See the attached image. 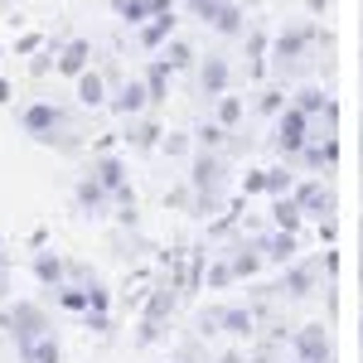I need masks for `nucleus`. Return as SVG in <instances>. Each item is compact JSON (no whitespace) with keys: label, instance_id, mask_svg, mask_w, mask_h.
Wrapping results in <instances>:
<instances>
[{"label":"nucleus","instance_id":"nucleus-1","mask_svg":"<svg viewBox=\"0 0 363 363\" xmlns=\"http://www.w3.org/2000/svg\"><path fill=\"white\" fill-rule=\"evenodd\" d=\"M0 325L10 330V339H15V349H20V354H25L29 344H39L44 335H54L44 306H34V301H15L10 310H0Z\"/></svg>","mask_w":363,"mask_h":363},{"label":"nucleus","instance_id":"nucleus-2","mask_svg":"<svg viewBox=\"0 0 363 363\" xmlns=\"http://www.w3.org/2000/svg\"><path fill=\"white\" fill-rule=\"evenodd\" d=\"M20 131H29L34 140H44V145H73V140H63V112H58L54 102H29L25 112H20Z\"/></svg>","mask_w":363,"mask_h":363},{"label":"nucleus","instance_id":"nucleus-3","mask_svg":"<svg viewBox=\"0 0 363 363\" xmlns=\"http://www.w3.org/2000/svg\"><path fill=\"white\" fill-rule=\"evenodd\" d=\"M223 160H218V155H213V150H208V145H203V150H199L194 155V169H189V184H194V194H199V203H203V208H208V203H218V189H223Z\"/></svg>","mask_w":363,"mask_h":363},{"label":"nucleus","instance_id":"nucleus-4","mask_svg":"<svg viewBox=\"0 0 363 363\" xmlns=\"http://www.w3.org/2000/svg\"><path fill=\"white\" fill-rule=\"evenodd\" d=\"M277 145H281V155H301L310 145V112H301L296 102L277 116Z\"/></svg>","mask_w":363,"mask_h":363},{"label":"nucleus","instance_id":"nucleus-5","mask_svg":"<svg viewBox=\"0 0 363 363\" xmlns=\"http://www.w3.org/2000/svg\"><path fill=\"white\" fill-rule=\"evenodd\" d=\"M310 44H315V29L310 25H291V29H281L277 39H272V54H277V63H296Z\"/></svg>","mask_w":363,"mask_h":363},{"label":"nucleus","instance_id":"nucleus-6","mask_svg":"<svg viewBox=\"0 0 363 363\" xmlns=\"http://www.w3.org/2000/svg\"><path fill=\"white\" fill-rule=\"evenodd\" d=\"M296 354L306 363H335V344L325 335V325H306V330L296 335Z\"/></svg>","mask_w":363,"mask_h":363},{"label":"nucleus","instance_id":"nucleus-7","mask_svg":"<svg viewBox=\"0 0 363 363\" xmlns=\"http://www.w3.org/2000/svg\"><path fill=\"white\" fill-rule=\"evenodd\" d=\"M54 68H58V73H68V78L87 73V68H92V44H87V39L63 44V49H58V58H54Z\"/></svg>","mask_w":363,"mask_h":363},{"label":"nucleus","instance_id":"nucleus-8","mask_svg":"<svg viewBox=\"0 0 363 363\" xmlns=\"http://www.w3.org/2000/svg\"><path fill=\"white\" fill-rule=\"evenodd\" d=\"M73 199H78V208H83V213H107L112 189H107L97 174H83V179H78V189H73Z\"/></svg>","mask_w":363,"mask_h":363},{"label":"nucleus","instance_id":"nucleus-9","mask_svg":"<svg viewBox=\"0 0 363 363\" xmlns=\"http://www.w3.org/2000/svg\"><path fill=\"white\" fill-rule=\"evenodd\" d=\"M34 277L58 291V286H68V262L54 257V252H34Z\"/></svg>","mask_w":363,"mask_h":363},{"label":"nucleus","instance_id":"nucleus-10","mask_svg":"<svg viewBox=\"0 0 363 363\" xmlns=\"http://www.w3.org/2000/svg\"><path fill=\"white\" fill-rule=\"evenodd\" d=\"M257 247H262L267 262H291V257H296V233H291V228H277V233H267Z\"/></svg>","mask_w":363,"mask_h":363},{"label":"nucleus","instance_id":"nucleus-11","mask_svg":"<svg viewBox=\"0 0 363 363\" xmlns=\"http://www.w3.org/2000/svg\"><path fill=\"white\" fill-rule=\"evenodd\" d=\"M169 34H174V10H160L155 20L140 25V44H145V49H165Z\"/></svg>","mask_w":363,"mask_h":363},{"label":"nucleus","instance_id":"nucleus-12","mask_svg":"<svg viewBox=\"0 0 363 363\" xmlns=\"http://www.w3.org/2000/svg\"><path fill=\"white\" fill-rule=\"evenodd\" d=\"M92 174H97V179H102V184L112 189V199L121 194V189H131V179H126V165H121L116 155H102V160L92 165Z\"/></svg>","mask_w":363,"mask_h":363},{"label":"nucleus","instance_id":"nucleus-13","mask_svg":"<svg viewBox=\"0 0 363 363\" xmlns=\"http://www.w3.org/2000/svg\"><path fill=\"white\" fill-rule=\"evenodd\" d=\"M199 87H203L208 97H223V92H228V63H223L218 54H213L208 63H203V68H199Z\"/></svg>","mask_w":363,"mask_h":363},{"label":"nucleus","instance_id":"nucleus-14","mask_svg":"<svg viewBox=\"0 0 363 363\" xmlns=\"http://www.w3.org/2000/svg\"><path fill=\"white\" fill-rule=\"evenodd\" d=\"M145 102H150L145 83H126V87H121V92L112 97V112H121V116H136V112H145Z\"/></svg>","mask_w":363,"mask_h":363},{"label":"nucleus","instance_id":"nucleus-15","mask_svg":"<svg viewBox=\"0 0 363 363\" xmlns=\"http://www.w3.org/2000/svg\"><path fill=\"white\" fill-rule=\"evenodd\" d=\"M169 78H174V68H169L165 58H155V63L145 68V92H150V102H165L169 97Z\"/></svg>","mask_w":363,"mask_h":363},{"label":"nucleus","instance_id":"nucleus-16","mask_svg":"<svg viewBox=\"0 0 363 363\" xmlns=\"http://www.w3.org/2000/svg\"><path fill=\"white\" fill-rule=\"evenodd\" d=\"M78 102H83V107H102V102H107V83H102L97 68L78 73Z\"/></svg>","mask_w":363,"mask_h":363},{"label":"nucleus","instance_id":"nucleus-17","mask_svg":"<svg viewBox=\"0 0 363 363\" xmlns=\"http://www.w3.org/2000/svg\"><path fill=\"white\" fill-rule=\"evenodd\" d=\"M301 155H306L315 169H335V165H339V140H335V136H325V140H315V145H306Z\"/></svg>","mask_w":363,"mask_h":363},{"label":"nucleus","instance_id":"nucleus-18","mask_svg":"<svg viewBox=\"0 0 363 363\" xmlns=\"http://www.w3.org/2000/svg\"><path fill=\"white\" fill-rule=\"evenodd\" d=\"M112 5H116V15H121L126 25H145V20L155 15V5H150V0H112Z\"/></svg>","mask_w":363,"mask_h":363},{"label":"nucleus","instance_id":"nucleus-19","mask_svg":"<svg viewBox=\"0 0 363 363\" xmlns=\"http://www.w3.org/2000/svg\"><path fill=\"white\" fill-rule=\"evenodd\" d=\"M213 29H218V34H228V39H233V34H242V10H238V5H233V0H223V10H218V15H213Z\"/></svg>","mask_w":363,"mask_h":363},{"label":"nucleus","instance_id":"nucleus-20","mask_svg":"<svg viewBox=\"0 0 363 363\" xmlns=\"http://www.w3.org/2000/svg\"><path fill=\"white\" fill-rule=\"evenodd\" d=\"M272 223H277V228H291V233H296V228H301V203L281 194V199H277V208H272Z\"/></svg>","mask_w":363,"mask_h":363},{"label":"nucleus","instance_id":"nucleus-21","mask_svg":"<svg viewBox=\"0 0 363 363\" xmlns=\"http://www.w3.org/2000/svg\"><path fill=\"white\" fill-rule=\"evenodd\" d=\"M310 281H315L310 267H291V272L281 277V291H286V296H310Z\"/></svg>","mask_w":363,"mask_h":363},{"label":"nucleus","instance_id":"nucleus-22","mask_svg":"<svg viewBox=\"0 0 363 363\" xmlns=\"http://www.w3.org/2000/svg\"><path fill=\"white\" fill-rule=\"evenodd\" d=\"M20 359H25V363H58V339H54V335H44L39 344H29Z\"/></svg>","mask_w":363,"mask_h":363},{"label":"nucleus","instance_id":"nucleus-23","mask_svg":"<svg viewBox=\"0 0 363 363\" xmlns=\"http://www.w3.org/2000/svg\"><path fill=\"white\" fill-rule=\"evenodd\" d=\"M218 320H223V330L228 335H252V310H218Z\"/></svg>","mask_w":363,"mask_h":363},{"label":"nucleus","instance_id":"nucleus-24","mask_svg":"<svg viewBox=\"0 0 363 363\" xmlns=\"http://www.w3.org/2000/svg\"><path fill=\"white\" fill-rule=\"evenodd\" d=\"M218 121H223V126H238V121H242V97L223 92V97H218Z\"/></svg>","mask_w":363,"mask_h":363},{"label":"nucleus","instance_id":"nucleus-25","mask_svg":"<svg viewBox=\"0 0 363 363\" xmlns=\"http://www.w3.org/2000/svg\"><path fill=\"white\" fill-rule=\"evenodd\" d=\"M325 102H330V97H325V87H301V97H296V107H301V112H325Z\"/></svg>","mask_w":363,"mask_h":363},{"label":"nucleus","instance_id":"nucleus-26","mask_svg":"<svg viewBox=\"0 0 363 363\" xmlns=\"http://www.w3.org/2000/svg\"><path fill=\"white\" fill-rule=\"evenodd\" d=\"M262 262H267L262 252H238V257H233V277H252V272H262Z\"/></svg>","mask_w":363,"mask_h":363},{"label":"nucleus","instance_id":"nucleus-27","mask_svg":"<svg viewBox=\"0 0 363 363\" xmlns=\"http://www.w3.org/2000/svg\"><path fill=\"white\" fill-rule=\"evenodd\" d=\"M189 54H194L189 44H179V39H165V63H169V68H184V63H189Z\"/></svg>","mask_w":363,"mask_h":363},{"label":"nucleus","instance_id":"nucleus-28","mask_svg":"<svg viewBox=\"0 0 363 363\" xmlns=\"http://www.w3.org/2000/svg\"><path fill=\"white\" fill-rule=\"evenodd\" d=\"M286 189H291V169L281 165V169H267V194H286Z\"/></svg>","mask_w":363,"mask_h":363},{"label":"nucleus","instance_id":"nucleus-29","mask_svg":"<svg viewBox=\"0 0 363 363\" xmlns=\"http://www.w3.org/2000/svg\"><path fill=\"white\" fill-rule=\"evenodd\" d=\"M58 306H63V310H87V286H83V291H68V286H58Z\"/></svg>","mask_w":363,"mask_h":363},{"label":"nucleus","instance_id":"nucleus-30","mask_svg":"<svg viewBox=\"0 0 363 363\" xmlns=\"http://www.w3.org/2000/svg\"><path fill=\"white\" fill-rule=\"evenodd\" d=\"M184 5L194 10V15H199V20H203V25H213V15L223 10V0H184Z\"/></svg>","mask_w":363,"mask_h":363},{"label":"nucleus","instance_id":"nucleus-31","mask_svg":"<svg viewBox=\"0 0 363 363\" xmlns=\"http://www.w3.org/2000/svg\"><path fill=\"white\" fill-rule=\"evenodd\" d=\"M112 306V296H107V286H97V281H87V310H107Z\"/></svg>","mask_w":363,"mask_h":363},{"label":"nucleus","instance_id":"nucleus-32","mask_svg":"<svg viewBox=\"0 0 363 363\" xmlns=\"http://www.w3.org/2000/svg\"><path fill=\"white\" fill-rule=\"evenodd\" d=\"M87 330H97V335H112V315H107V310H87Z\"/></svg>","mask_w":363,"mask_h":363},{"label":"nucleus","instance_id":"nucleus-33","mask_svg":"<svg viewBox=\"0 0 363 363\" xmlns=\"http://www.w3.org/2000/svg\"><path fill=\"white\" fill-rule=\"evenodd\" d=\"M233 281V262H213L208 267V286H228Z\"/></svg>","mask_w":363,"mask_h":363},{"label":"nucleus","instance_id":"nucleus-34","mask_svg":"<svg viewBox=\"0 0 363 363\" xmlns=\"http://www.w3.org/2000/svg\"><path fill=\"white\" fill-rule=\"evenodd\" d=\"M242 189L247 194H267V169H252L247 179H242Z\"/></svg>","mask_w":363,"mask_h":363},{"label":"nucleus","instance_id":"nucleus-35","mask_svg":"<svg viewBox=\"0 0 363 363\" xmlns=\"http://www.w3.org/2000/svg\"><path fill=\"white\" fill-rule=\"evenodd\" d=\"M218 140H223V121H218V126H199V145H208V150H213Z\"/></svg>","mask_w":363,"mask_h":363},{"label":"nucleus","instance_id":"nucleus-36","mask_svg":"<svg viewBox=\"0 0 363 363\" xmlns=\"http://www.w3.org/2000/svg\"><path fill=\"white\" fill-rule=\"evenodd\" d=\"M39 44H44V34H20V39H15V54H34Z\"/></svg>","mask_w":363,"mask_h":363},{"label":"nucleus","instance_id":"nucleus-37","mask_svg":"<svg viewBox=\"0 0 363 363\" xmlns=\"http://www.w3.org/2000/svg\"><path fill=\"white\" fill-rule=\"evenodd\" d=\"M262 112L281 116V112H286V97H281V92H267V97H262Z\"/></svg>","mask_w":363,"mask_h":363},{"label":"nucleus","instance_id":"nucleus-38","mask_svg":"<svg viewBox=\"0 0 363 363\" xmlns=\"http://www.w3.org/2000/svg\"><path fill=\"white\" fill-rule=\"evenodd\" d=\"M155 136H160V126H155V121L136 126V145H155Z\"/></svg>","mask_w":363,"mask_h":363},{"label":"nucleus","instance_id":"nucleus-39","mask_svg":"<svg viewBox=\"0 0 363 363\" xmlns=\"http://www.w3.org/2000/svg\"><path fill=\"white\" fill-rule=\"evenodd\" d=\"M160 145H165V155H184L189 150V136H165Z\"/></svg>","mask_w":363,"mask_h":363},{"label":"nucleus","instance_id":"nucleus-40","mask_svg":"<svg viewBox=\"0 0 363 363\" xmlns=\"http://www.w3.org/2000/svg\"><path fill=\"white\" fill-rule=\"evenodd\" d=\"M247 49H252V58H262L267 54V34H247Z\"/></svg>","mask_w":363,"mask_h":363},{"label":"nucleus","instance_id":"nucleus-41","mask_svg":"<svg viewBox=\"0 0 363 363\" xmlns=\"http://www.w3.org/2000/svg\"><path fill=\"white\" fill-rule=\"evenodd\" d=\"M10 97H15V87H10L5 78H0V102H10Z\"/></svg>","mask_w":363,"mask_h":363},{"label":"nucleus","instance_id":"nucleus-42","mask_svg":"<svg viewBox=\"0 0 363 363\" xmlns=\"http://www.w3.org/2000/svg\"><path fill=\"white\" fill-rule=\"evenodd\" d=\"M359 281H363V233H359Z\"/></svg>","mask_w":363,"mask_h":363},{"label":"nucleus","instance_id":"nucleus-43","mask_svg":"<svg viewBox=\"0 0 363 363\" xmlns=\"http://www.w3.org/2000/svg\"><path fill=\"white\" fill-rule=\"evenodd\" d=\"M306 5H310V10H325V5H330V0H306Z\"/></svg>","mask_w":363,"mask_h":363},{"label":"nucleus","instance_id":"nucleus-44","mask_svg":"<svg viewBox=\"0 0 363 363\" xmlns=\"http://www.w3.org/2000/svg\"><path fill=\"white\" fill-rule=\"evenodd\" d=\"M359 349H363V310H359Z\"/></svg>","mask_w":363,"mask_h":363},{"label":"nucleus","instance_id":"nucleus-45","mask_svg":"<svg viewBox=\"0 0 363 363\" xmlns=\"http://www.w3.org/2000/svg\"><path fill=\"white\" fill-rule=\"evenodd\" d=\"M223 363H242V359H238V354H228V359H223Z\"/></svg>","mask_w":363,"mask_h":363},{"label":"nucleus","instance_id":"nucleus-46","mask_svg":"<svg viewBox=\"0 0 363 363\" xmlns=\"http://www.w3.org/2000/svg\"><path fill=\"white\" fill-rule=\"evenodd\" d=\"M291 363H306V359H301V354H296V359H291Z\"/></svg>","mask_w":363,"mask_h":363},{"label":"nucleus","instance_id":"nucleus-47","mask_svg":"<svg viewBox=\"0 0 363 363\" xmlns=\"http://www.w3.org/2000/svg\"><path fill=\"white\" fill-rule=\"evenodd\" d=\"M0 5H5V0H0Z\"/></svg>","mask_w":363,"mask_h":363}]
</instances>
